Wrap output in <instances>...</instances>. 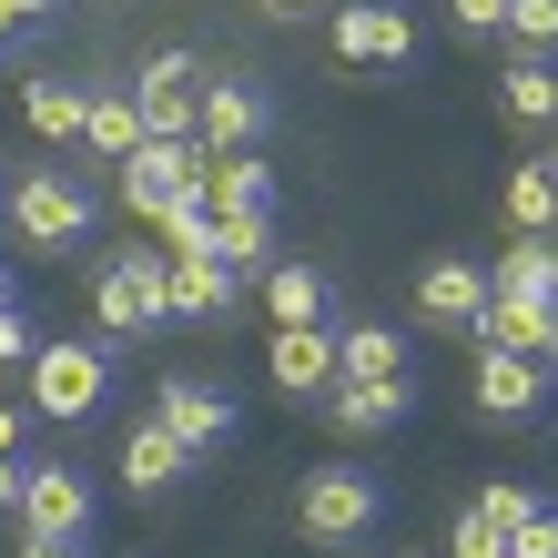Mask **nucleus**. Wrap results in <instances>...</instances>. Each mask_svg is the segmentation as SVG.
Returning a JSON list of instances; mask_svg holds the SVG:
<instances>
[{"mask_svg": "<svg viewBox=\"0 0 558 558\" xmlns=\"http://www.w3.org/2000/svg\"><path fill=\"white\" fill-rule=\"evenodd\" d=\"M143 82H204V61H193V51H153Z\"/></svg>", "mask_w": 558, "mask_h": 558, "instance_id": "34", "label": "nucleus"}, {"mask_svg": "<svg viewBox=\"0 0 558 558\" xmlns=\"http://www.w3.org/2000/svg\"><path fill=\"white\" fill-rule=\"evenodd\" d=\"M21 437H31V397H21V407H0V457H21Z\"/></svg>", "mask_w": 558, "mask_h": 558, "instance_id": "35", "label": "nucleus"}, {"mask_svg": "<svg viewBox=\"0 0 558 558\" xmlns=\"http://www.w3.org/2000/svg\"><path fill=\"white\" fill-rule=\"evenodd\" d=\"M214 223H223V204H214V183H193L183 204H173V214L153 223V244H162V254H214Z\"/></svg>", "mask_w": 558, "mask_h": 558, "instance_id": "26", "label": "nucleus"}, {"mask_svg": "<svg viewBox=\"0 0 558 558\" xmlns=\"http://www.w3.org/2000/svg\"><path fill=\"white\" fill-rule=\"evenodd\" d=\"M0 305H11V275H0Z\"/></svg>", "mask_w": 558, "mask_h": 558, "instance_id": "41", "label": "nucleus"}, {"mask_svg": "<svg viewBox=\"0 0 558 558\" xmlns=\"http://www.w3.org/2000/svg\"><path fill=\"white\" fill-rule=\"evenodd\" d=\"M0 204H11V183H0Z\"/></svg>", "mask_w": 558, "mask_h": 558, "instance_id": "42", "label": "nucleus"}, {"mask_svg": "<svg viewBox=\"0 0 558 558\" xmlns=\"http://www.w3.org/2000/svg\"><path fill=\"white\" fill-rule=\"evenodd\" d=\"M214 254H223L244 284H265V265H275V214H265V204H234V214L214 223Z\"/></svg>", "mask_w": 558, "mask_h": 558, "instance_id": "23", "label": "nucleus"}, {"mask_svg": "<svg viewBox=\"0 0 558 558\" xmlns=\"http://www.w3.org/2000/svg\"><path fill=\"white\" fill-rule=\"evenodd\" d=\"M498 112H508V122H529V133H558V61L508 51V72H498Z\"/></svg>", "mask_w": 558, "mask_h": 558, "instance_id": "19", "label": "nucleus"}, {"mask_svg": "<svg viewBox=\"0 0 558 558\" xmlns=\"http://www.w3.org/2000/svg\"><path fill=\"white\" fill-rule=\"evenodd\" d=\"M265 122H275L265 82H244V72H214L204 82V153H254V143H265Z\"/></svg>", "mask_w": 558, "mask_h": 558, "instance_id": "12", "label": "nucleus"}, {"mask_svg": "<svg viewBox=\"0 0 558 558\" xmlns=\"http://www.w3.org/2000/svg\"><path fill=\"white\" fill-rule=\"evenodd\" d=\"M416 315L437 325V336H477V325H487V265H468V254H437V265L416 275Z\"/></svg>", "mask_w": 558, "mask_h": 558, "instance_id": "10", "label": "nucleus"}, {"mask_svg": "<svg viewBox=\"0 0 558 558\" xmlns=\"http://www.w3.org/2000/svg\"><path fill=\"white\" fill-rule=\"evenodd\" d=\"M508 558H558V508H529L508 529Z\"/></svg>", "mask_w": 558, "mask_h": 558, "instance_id": "31", "label": "nucleus"}, {"mask_svg": "<svg viewBox=\"0 0 558 558\" xmlns=\"http://www.w3.org/2000/svg\"><path fill=\"white\" fill-rule=\"evenodd\" d=\"M193 468H204V457H193V447H183L162 416H143L133 437H122V487H133V498H173V487H183Z\"/></svg>", "mask_w": 558, "mask_h": 558, "instance_id": "14", "label": "nucleus"}, {"mask_svg": "<svg viewBox=\"0 0 558 558\" xmlns=\"http://www.w3.org/2000/svg\"><path fill=\"white\" fill-rule=\"evenodd\" d=\"M153 133H143V102L133 92H92V122H82V162H133Z\"/></svg>", "mask_w": 558, "mask_h": 558, "instance_id": "21", "label": "nucleus"}, {"mask_svg": "<svg viewBox=\"0 0 558 558\" xmlns=\"http://www.w3.org/2000/svg\"><path fill=\"white\" fill-rule=\"evenodd\" d=\"M548 162H558V153H548Z\"/></svg>", "mask_w": 558, "mask_h": 558, "instance_id": "43", "label": "nucleus"}, {"mask_svg": "<svg viewBox=\"0 0 558 558\" xmlns=\"http://www.w3.org/2000/svg\"><path fill=\"white\" fill-rule=\"evenodd\" d=\"M51 11H72V0H11V21H51Z\"/></svg>", "mask_w": 558, "mask_h": 558, "instance_id": "39", "label": "nucleus"}, {"mask_svg": "<svg viewBox=\"0 0 558 558\" xmlns=\"http://www.w3.org/2000/svg\"><path fill=\"white\" fill-rule=\"evenodd\" d=\"M11 41H21V21H11V0H0V51H11Z\"/></svg>", "mask_w": 558, "mask_h": 558, "instance_id": "40", "label": "nucleus"}, {"mask_svg": "<svg viewBox=\"0 0 558 558\" xmlns=\"http://www.w3.org/2000/svg\"><path fill=\"white\" fill-rule=\"evenodd\" d=\"M447 21L468 31V41H498V31H508V0H447Z\"/></svg>", "mask_w": 558, "mask_h": 558, "instance_id": "32", "label": "nucleus"}, {"mask_svg": "<svg viewBox=\"0 0 558 558\" xmlns=\"http://www.w3.org/2000/svg\"><path fill=\"white\" fill-rule=\"evenodd\" d=\"M305 416H325L336 437H397V426L416 416V386H355V376H336Z\"/></svg>", "mask_w": 558, "mask_h": 558, "instance_id": "11", "label": "nucleus"}, {"mask_svg": "<svg viewBox=\"0 0 558 558\" xmlns=\"http://www.w3.org/2000/svg\"><path fill=\"white\" fill-rule=\"evenodd\" d=\"M265 315L275 325H325L336 315V284H325L315 265H265Z\"/></svg>", "mask_w": 558, "mask_h": 558, "instance_id": "22", "label": "nucleus"}, {"mask_svg": "<svg viewBox=\"0 0 558 558\" xmlns=\"http://www.w3.org/2000/svg\"><path fill=\"white\" fill-rule=\"evenodd\" d=\"M102 397H112V336H41V355H31V416L82 426V416H102Z\"/></svg>", "mask_w": 558, "mask_h": 558, "instance_id": "3", "label": "nucleus"}, {"mask_svg": "<svg viewBox=\"0 0 558 558\" xmlns=\"http://www.w3.org/2000/svg\"><path fill=\"white\" fill-rule=\"evenodd\" d=\"M31 355H41V336H31V315H21V305H0V366H21V376H31Z\"/></svg>", "mask_w": 558, "mask_h": 558, "instance_id": "33", "label": "nucleus"}, {"mask_svg": "<svg viewBox=\"0 0 558 558\" xmlns=\"http://www.w3.org/2000/svg\"><path fill=\"white\" fill-rule=\"evenodd\" d=\"M21 558H82V538H21Z\"/></svg>", "mask_w": 558, "mask_h": 558, "instance_id": "37", "label": "nucleus"}, {"mask_svg": "<svg viewBox=\"0 0 558 558\" xmlns=\"http://www.w3.org/2000/svg\"><path fill=\"white\" fill-rule=\"evenodd\" d=\"M21 538H92V477L72 457H21Z\"/></svg>", "mask_w": 558, "mask_h": 558, "instance_id": "6", "label": "nucleus"}, {"mask_svg": "<svg viewBox=\"0 0 558 558\" xmlns=\"http://www.w3.org/2000/svg\"><path fill=\"white\" fill-rule=\"evenodd\" d=\"M204 183H214V204H223V214H234V204H265V214H275V173H265L254 153H214V173H204Z\"/></svg>", "mask_w": 558, "mask_h": 558, "instance_id": "27", "label": "nucleus"}, {"mask_svg": "<svg viewBox=\"0 0 558 558\" xmlns=\"http://www.w3.org/2000/svg\"><path fill=\"white\" fill-rule=\"evenodd\" d=\"M477 345H518V355H538V366H558V294H508V284H487Z\"/></svg>", "mask_w": 558, "mask_h": 558, "instance_id": "13", "label": "nucleus"}, {"mask_svg": "<svg viewBox=\"0 0 558 558\" xmlns=\"http://www.w3.org/2000/svg\"><path fill=\"white\" fill-rule=\"evenodd\" d=\"M204 173H214V153H204V143H143L133 162H112L122 204H133L143 223H162V214H173V204H183V193L204 183Z\"/></svg>", "mask_w": 558, "mask_h": 558, "instance_id": "8", "label": "nucleus"}, {"mask_svg": "<svg viewBox=\"0 0 558 558\" xmlns=\"http://www.w3.org/2000/svg\"><path fill=\"white\" fill-rule=\"evenodd\" d=\"M487 284H508V294H558V254H548V234H508L498 265H487Z\"/></svg>", "mask_w": 558, "mask_h": 558, "instance_id": "25", "label": "nucleus"}, {"mask_svg": "<svg viewBox=\"0 0 558 558\" xmlns=\"http://www.w3.org/2000/svg\"><path fill=\"white\" fill-rule=\"evenodd\" d=\"M468 407H477L487 426H538V416L558 407V366H538V355H518V345H477Z\"/></svg>", "mask_w": 558, "mask_h": 558, "instance_id": "5", "label": "nucleus"}, {"mask_svg": "<svg viewBox=\"0 0 558 558\" xmlns=\"http://www.w3.org/2000/svg\"><path fill=\"white\" fill-rule=\"evenodd\" d=\"M265 366H275V386H284L294 407H315L325 386H336V325H275Z\"/></svg>", "mask_w": 558, "mask_h": 558, "instance_id": "15", "label": "nucleus"}, {"mask_svg": "<svg viewBox=\"0 0 558 558\" xmlns=\"http://www.w3.org/2000/svg\"><path fill=\"white\" fill-rule=\"evenodd\" d=\"M0 214H11L21 254H72V244H92V223H102L82 162H31V173H11V204Z\"/></svg>", "mask_w": 558, "mask_h": 558, "instance_id": "2", "label": "nucleus"}, {"mask_svg": "<svg viewBox=\"0 0 558 558\" xmlns=\"http://www.w3.org/2000/svg\"><path fill=\"white\" fill-rule=\"evenodd\" d=\"M92 325H102L112 345L162 336V325H173V254H162V244L102 254V275H92Z\"/></svg>", "mask_w": 558, "mask_h": 558, "instance_id": "1", "label": "nucleus"}, {"mask_svg": "<svg viewBox=\"0 0 558 558\" xmlns=\"http://www.w3.org/2000/svg\"><path fill=\"white\" fill-rule=\"evenodd\" d=\"M447 558H508V529H487L477 508H457V529H447Z\"/></svg>", "mask_w": 558, "mask_h": 558, "instance_id": "30", "label": "nucleus"}, {"mask_svg": "<svg viewBox=\"0 0 558 558\" xmlns=\"http://www.w3.org/2000/svg\"><path fill=\"white\" fill-rule=\"evenodd\" d=\"M21 508V457H0V518Z\"/></svg>", "mask_w": 558, "mask_h": 558, "instance_id": "38", "label": "nucleus"}, {"mask_svg": "<svg viewBox=\"0 0 558 558\" xmlns=\"http://www.w3.org/2000/svg\"><path fill=\"white\" fill-rule=\"evenodd\" d=\"M336 61L345 72H407L416 61V21L397 11V0H336Z\"/></svg>", "mask_w": 558, "mask_h": 558, "instance_id": "7", "label": "nucleus"}, {"mask_svg": "<svg viewBox=\"0 0 558 558\" xmlns=\"http://www.w3.org/2000/svg\"><path fill=\"white\" fill-rule=\"evenodd\" d=\"M153 416L173 426L193 457H223V447H234V386H214V376H162L153 386Z\"/></svg>", "mask_w": 558, "mask_h": 558, "instance_id": "9", "label": "nucleus"}, {"mask_svg": "<svg viewBox=\"0 0 558 558\" xmlns=\"http://www.w3.org/2000/svg\"><path fill=\"white\" fill-rule=\"evenodd\" d=\"M21 122L41 143H72L82 153V122H92V82H72V72H31L21 82Z\"/></svg>", "mask_w": 558, "mask_h": 558, "instance_id": "17", "label": "nucleus"}, {"mask_svg": "<svg viewBox=\"0 0 558 558\" xmlns=\"http://www.w3.org/2000/svg\"><path fill=\"white\" fill-rule=\"evenodd\" d=\"M315 11H336V0H265V21H315Z\"/></svg>", "mask_w": 558, "mask_h": 558, "instance_id": "36", "label": "nucleus"}, {"mask_svg": "<svg viewBox=\"0 0 558 558\" xmlns=\"http://www.w3.org/2000/svg\"><path fill=\"white\" fill-rule=\"evenodd\" d=\"M529 508H548V498H538L529 477H487V487H477V518H487V529H518Z\"/></svg>", "mask_w": 558, "mask_h": 558, "instance_id": "29", "label": "nucleus"}, {"mask_svg": "<svg viewBox=\"0 0 558 558\" xmlns=\"http://www.w3.org/2000/svg\"><path fill=\"white\" fill-rule=\"evenodd\" d=\"M234 294H244V275L223 265V254H173V315L223 325V315H234Z\"/></svg>", "mask_w": 558, "mask_h": 558, "instance_id": "18", "label": "nucleus"}, {"mask_svg": "<svg viewBox=\"0 0 558 558\" xmlns=\"http://www.w3.org/2000/svg\"><path fill=\"white\" fill-rule=\"evenodd\" d=\"M386 518V487L366 468H315L305 487H294V529H305L315 548H366Z\"/></svg>", "mask_w": 558, "mask_h": 558, "instance_id": "4", "label": "nucleus"}, {"mask_svg": "<svg viewBox=\"0 0 558 558\" xmlns=\"http://www.w3.org/2000/svg\"><path fill=\"white\" fill-rule=\"evenodd\" d=\"M508 234H558V162H508Z\"/></svg>", "mask_w": 558, "mask_h": 558, "instance_id": "24", "label": "nucleus"}, {"mask_svg": "<svg viewBox=\"0 0 558 558\" xmlns=\"http://www.w3.org/2000/svg\"><path fill=\"white\" fill-rule=\"evenodd\" d=\"M336 376L355 386H416V355L397 325H336Z\"/></svg>", "mask_w": 558, "mask_h": 558, "instance_id": "16", "label": "nucleus"}, {"mask_svg": "<svg viewBox=\"0 0 558 558\" xmlns=\"http://www.w3.org/2000/svg\"><path fill=\"white\" fill-rule=\"evenodd\" d=\"M133 102H143L153 143H204V82H143L133 72Z\"/></svg>", "mask_w": 558, "mask_h": 558, "instance_id": "20", "label": "nucleus"}, {"mask_svg": "<svg viewBox=\"0 0 558 558\" xmlns=\"http://www.w3.org/2000/svg\"><path fill=\"white\" fill-rule=\"evenodd\" d=\"M508 51H529V61H558V0H508V31H498Z\"/></svg>", "mask_w": 558, "mask_h": 558, "instance_id": "28", "label": "nucleus"}]
</instances>
